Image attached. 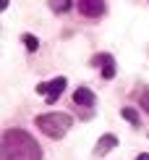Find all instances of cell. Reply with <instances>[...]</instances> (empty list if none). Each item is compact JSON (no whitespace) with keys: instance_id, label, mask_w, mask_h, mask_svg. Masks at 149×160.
Segmentation results:
<instances>
[{"instance_id":"8992f818","label":"cell","mask_w":149,"mask_h":160,"mask_svg":"<svg viewBox=\"0 0 149 160\" xmlns=\"http://www.w3.org/2000/svg\"><path fill=\"white\" fill-rule=\"evenodd\" d=\"M92 63L102 68V76L105 79H113L115 76V61H113V55H97Z\"/></svg>"},{"instance_id":"7c38bea8","label":"cell","mask_w":149,"mask_h":160,"mask_svg":"<svg viewBox=\"0 0 149 160\" xmlns=\"http://www.w3.org/2000/svg\"><path fill=\"white\" fill-rule=\"evenodd\" d=\"M136 160H149V155H139V158H136Z\"/></svg>"},{"instance_id":"30bf717a","label":"cell","mask_w":149,"mask_h":160,"mask_svg":"<svg viewBox=\"0 0 149 160\" xmlns=\"http://www.w3.org/2000/svg\"><path fill=\"white\" fill-rule=\"evenodd\" d=\"M21 39H24V45H26V50H29V52H34V50L39 48V42H37V37H34V34H24Z\"/></svg>"},{"instance_id":"6da1fadb","label":"cell","mask_w":149,"mask_h":160,"mask_svg":"<svg viewBox=\"0 0 149 160\" xmlns=\"http://www.w3.org/2000/svg\"><path fill=\"white\" fill-rule=\"evenodd\" d=\"M0 160H42V147L24 129H8L0 142Z\"/></svg>"},{"instance_id":"277c9868","label":"cell","mask_w":149,"mask_h":160,"mask_svg":"<svg viewBox=\"0 0 149 160\" xmlns=\"http://www.w3.org/2000/svg\"><path fill=\"white\" fill-rule=\"evenodd\" d=\"M79 11L89 18H99L105 13V0H79Z\"/></svg>"},{"instance_id":"ba28073f","label":"cell","mask_w":149,"mask_h":160,"mask_svg":"<svg viewBox=\"0 0 149 160\" xmlns=\"http://www.w3.org/2000/svg\"><path fill=\"white\" fill-rule=\"evenodd\" d=\"M50 8L55 11V13H65L71 8V0H50Z\"/></svg>"},{"instance_id":"3957f363","label":"cell","mask_w":149,"mask_h":160,"mask_svg":"<svg viewBox=\"0 0 149 160\" xmlns=\"http://www.w3.org/2000/svg\"><path fill=\"white\" fill-rule=\"evenodd\" d=\"M65 84H68V79H65V76H55L52 82L39 84V87H37V92L47 97V102H58V97H60V92L65 89Z\"/></svg>"},{"instance_id":"52a82bcc","label":"cell","mask_w":149,"mask_h":160,"mask_svg":"<svg viewBox=\"0 0 149 160\" xmlns=\"http://www.w3.org/2000/svg\"><path fill=\"white\" fill-rule=\"evenodd\" d=\"M115 144H118V137H115V134H105V137H99L97 147H94V155H107L110 150H115Z\"/></svg>"},{"instance_id":"7a4b0ae2","label":"cell","mask_w":149,"mask_h":160,"mask_svg":"<svg viewBox=\"0 0 149 160\" xmlns=\"http://www.w3.org/2000/svg\"><path fill=\"white\" fill-rule=\"evenodd\" d=\"M34 123H37V129L42 131L45 137H50V139H63V137L71 131L73 118L68 116V113H45V116H37Z\"/></svg>"},{"instance_id":"5b68a950","label":"cell","mask_w":149,"mask_h":160,"mask_svg":"<svg viewBox=\"0 0 149 160\" xmlns=\"http://www.w3.org/2000/svg\"><path fill=\"white\" fill-rule=\"evenodd\" d=\"M73 102H76L79 108H92L94 105V92L89 87H79V89L73 92Z\"/></svg>"},{"instance_id":"8fae6325","label":"cell","mask_w":149,"mask_h":160,"mask_svg":"<svg viewBox=\"0 0 149 160\" xmlns=\"http://www.w3.org/2000/svg\"><path fill=\"white\" fill-rule=\"evenodd\" d=\"M139 105H141V110H144L147 116H149V89H144V92H141V97H139Z\"/></svg>"},{"instance_id":"9c48e42d","label":"cell","mask_w":149,"mask_h":160,"mask_svg":"<svg viewBox=\"0 0 149 160\" xmlns=\"http://www.w3.org/2000/svg\"><path fill=\"white\" fill-rule=\"evenodd\" d=\"M120 116H123V118H128V121H131L133 126H139V113L133 110V108H123V110H120Z\"/></svg>"}]
</instances>
